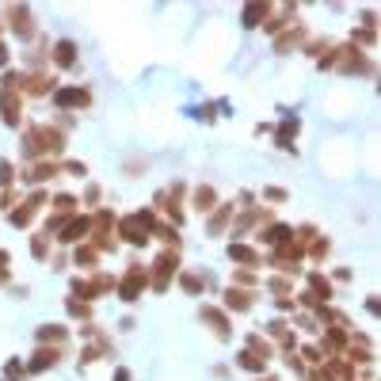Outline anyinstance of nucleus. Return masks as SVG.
<instances>
[{
	"mask_svg": "<svg viewBox=\"0 0 381 381\" xmlns=\"http://www.w3.org/2000/svg\"><path fill=\"white\" fill-rule=\"evenodd\" d=\"M260 16H267V12H263V8H248V12H244V19H248V27H256V19H260Z\"/></svg>",
	"mask_w": 381,
	"mask_h": 381,
	"instance_id": "obj_2",
	"label": "nucleus"
},
{
	"mask_svg": "<svg viewBox=\"0 0 381 381\" xmlns=\"http://www.w3.org/2000/svg\"><path fill=\"white\" fill-rule=\"evenodd\" d=\"M195 206H199V210H214V190L202 187L199 195H195Z\"/></svg>",
	"mask_w": 381,
	"mask_h": 381,
	"instance_id": "obj_1",
	"label": "nucleus"
}]
</instances>
